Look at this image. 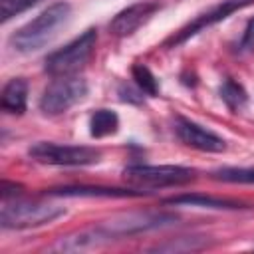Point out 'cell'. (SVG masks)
I'll return each mask as SVG.
<instances>
[{
    "instance_id": "cell-1",
    "label": "cell",
    "mask_w": 254,
    "mask_h": 254,
    "mask_svg": "<svg viewBox=\"0 0 254 254\" xmlns=\"http://www.w3.org/2000/svg\"><path fill=\"white\" fill-rule=\"evenodd\" d=\"M71 16V6L67 2H58L40 12L34 20H30L26 26H22L18 32L12 34L10 44L16 52L20 54H32L44 48L56 34L58 30L69 20Z\"/></svg>"
},
{
    "instance_id": "cell-7",
    "label": "cell",
    "mask_w": 254,
    "mask_h": 254,
    "mask_svg": "<svg viewBox=\"0 0 254 254\" xmlns=\"http://www.w3.org/2000/svg\"><path fill=\"white\" fill-rule=\"evenodd\" d=\"M125 179L139 187H179L194 179V171L181 165H129Z\"/></svg>"
},
{
    "instance_id": "cell-6",
    "label": "cell",
    "mask_w": 254,
    "mask_h": 254,
    "mask_svg": "<svg viewBox=\"0 0 254 254\" xmlns=\"http://www.w3.org/2000/svg\"><path fill=\"white\" fill-rule=\"evenodd\" d=\"M28 155L44 165H93L101 159V151L85 145H58L50 141H40L28 149Z\"/></svg>"
},
{
    "instance_id": "cell-12",
    "label": "cell",
    "mask_w": 254,
    "mask_h": 254,
    "mask_svg": "<svg viewBox=\"0 0 254 254\" xmlns=\"http://www.w3.org/2000/svg\"><path fill=\"white\" fill-rule=\"evenodd\" d=\"M48 194L52 196H141L143 190H129V189H109V187H62L50 189Z\"/></svg>"
},
{
    "instance_id": "cell-13",
    "label": "cell",
    "mask_w": 254,
    "mask_h": 254,
    "mask_svg": "<svg viewBox=\"0 0 254 254\" xmlns=\"http://www.w3.org/2000/svg\"><path fill=\"white\" fill-rule=\"evenodd\" d=\"M26 101H28V83H26V79H22V77L10 79L2 89V97H0L2 109L8 111V113L20 115V113L26 111Z\"/></svg>"
},
{
    "instance_id": "cell-19",
    "label": "cell",
    "mask_w": 254,
    "mask_h": 254,
    "mask_svg": "<svg viewBox=\"0 0 254 254\" xmlns=\"http://www.w3.org/2000/svg\"><path fill=\"white\" fill-rule=\"evenodd\" d=\"M238 52H254V18H250L248 24H246V28H244V34H242Z\"/></svg>"
},
{
    "instance_id": "cell-16",
    "label": "cell",
    "mask_w": 254,
    "mask_h": 254,
    "mask_svg": "<svg viewBox=\"0 0 254 254\" xmlns=\"http://www.w3.org/2000/svg\"><path fill=\"white\" fill-rule=\"evenodd\" d=\"M212 177L224 183L254 185V167H224V169L214 171Z\"/></svg>"
},
{
    "instance_id": "cell-4",
    "label": "cell",
    "mask_w": 254,
    "mask_h": 254,
    "mask_svg": "<svg viewBox=\"0 0 254 254\" xmlns=\"http://www.w3.org/2000/svg\"><path fill=\"white\" fill-rule=\"evenodd\" d=\"M97 44V32L93 28L85 30L81 36L65 44L64 48L56 50L46 58V71L50 75L62 77V75H71L77 69H81L93 56Z\"/></svg>"
},
{
    "instance_id": "cell-11",
    "label": "cell",
    "mask_w": 254,
    "mask_h": 254,
    "mask_svg": "<svg viewBox=\"0 0 254 254\" xmlns=\"http://www.w3.org/2000/svg\"><path fill=\"white\" fill-rule=\"evenodd\" d=\"M167 204H183V206H202V208H222V210H234L242 208L244 204L232 198H222V196H210V194H200V192H190V194H179L173 198L165 200Z\"/></svg>"
},
{
    "instance_id": "cell-14",
    "label": "cell",
    "mask_w": 254,
    "mask_h": 254,
    "mask_svg": "<svg viewBox=\"0 0 254 254\" xmlns=\"http://www.w3.org/2000/svg\"><path fill=\"white\" fill-rule=\"evenodd\" d=\"M119 129V117L115 111L111 109H97L91 117H89V133L91 137H107L117 133Z\"/></svg>"
},
{
    "instance_id": "cell-9",
    "label": "cell",
    "mask_w": 254,
    "mask_h": 254,
    "mask_svg": "<svg viewBox=\"0 0 254 254\" xmlns=\"http://www.w3.org/2000/svg\"><path fill=\"white\" fill-rule=\"evenodd\" d=\"M175 133L185 145L204 151V153H222L226 149V141L220 135H216L214 131L204 129L202 125H198L190 119H185V117H177Z\"/></svg>"
},
{
    "instance_id": "cell-17",
    "label": "cell",
    "mask_w": 254,
    "mask_h": 254,
    "mask_svg": "<svg viewBox=\"0 0 254 254\" xmlns=\"http://www.w3.org/2000/svg\"><path fill=\"white\" fill-rule=\"evenodd\" d=\"M131 73H133V79L135 83L139 85V89L147 95H157L159 93V83H157V77L153 75V71L143 65V64H135L131 67Z\"/></svg>"
},
{
    "instance_id": "cell-10",
    "label": "cell",
    "mask_w": 254,
    "mask_h": 254,
    "mask_svg": "<svg viewBox=\"0 0 254 254\" xmlns=\"http://www.w3.org/2000/svg\"><path fill=\"white\" fill-rule=\"evenodd\" d=\"M159 10V4L155 2H139V4H133L125 10H121L109 24V32L113 36H131L133 32H137L143 24H147L153 14Z\"/></svg>"
},
{
    "instance_id": "cell-8",
    "label": "cell",
    "mask_w": 254,
    "mask_h": 254,
    "mask_svg": "<svg viewBox=\"0 0 254 254\" xmlns=\"http://www.w3.org/2000/svg\"><path fill=\"white\" fill-rule=\"evenodd\" d=\"M250 4H254V0H222V2H218L216 6H212L210 10H206V12H202L200 16H196V18H194L192 22H189L185 28H181V30L167 42V46H179V44L187 42L189 38H192L194 34L202 32L204 28H208V26H212V24H216V22H222L224 18H228L230 14H234L236 10H242V8L250 6Z\"/></svg>"
},
{
    "instance_id": "cell-18",
    "label": "cell",
    "mask_w": 254,
    "mask_h": 254,
    "mask_svg": "<svg viewBox=\"0 0 254 254\" xmlns=\"http://www.w3.org/2000/svg\"><path fill=\"white\" fill-rule=\"evenodd\" d=\"M40 0H0V10H2V22H8L10 18L22 14L24 10L36 6Z\"/></svg>"
},
{
    "instance_id": "cell-2",
    "label": "cell",
    "mask_w": 254,
    "mask_h": 254,
    "mask_svg": "<svg viewBox=\"0 0 254 254\" xmlns=\"http://www.w3.org/2000/svg\"><path fill=\"white\" fill-rule=\"evenodd\" d=\"M65 214V208L52 202L40 200H26L20 196L2 198L0 208V224L4 228H36L50 224L52 220Z\"/></svg>"
},
{
    "instance_id": "cell-15",
    "label": "cell",
    "mask_w": 254,
    "mask_h": 254,
    "mask_svg": "<svg viewBox=\"0 0 254 254\" xmlns=\"http://www.w3.org/2000/svg\"><path fill=\"white\" fill-rule=\"evenodd\" d=\"M220 99L224 101V105L230 111H238L246 105V91L240 83H236L234 79H224V83L220 85Z\"/></svg>"
},
{
    "instance_id": "cell-5",
    "label": "cell",
    "mask_w": 254,
    "mask_h": 254,
    "mask_svg": "<svg viewBox=\"0 0 254 254\" xmlns=\"http://www.w3.org/2000/svg\"><path fill=\"white\" fill-rule=\"evenodd\" d=\"M87 95L85 79L77 75H62L56 77L40 97V109L46 115H62L79 103Z\"/></svg>"
},
{
    "instance_id": "cell-3",
    "label": "cell",
    "mask_w": 254,
    "mask_h": 254,
    "mask_svg": "<svg viewBox=\"0 0 254 254\" xmlns=\"http://www.w3.org/2000/svg\"><path fill=\"white\" fill-rule=\"evenodd\" d=\"M177 222L175 214L169 212H127V214H119L113 216L97 226L95 232L99 234V238L103 242L115 240V238H123V236H133V234H141V232H149V230H157L163 226H169Z\"/></svg>"
}]
</instances>
